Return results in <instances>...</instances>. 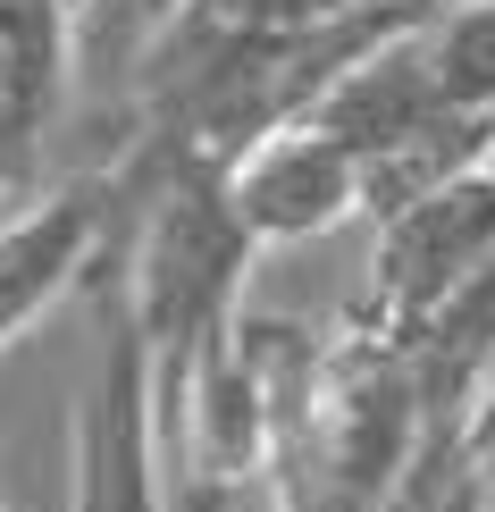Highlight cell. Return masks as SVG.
<instances>
[{
	"label": "cell",
	"mask_w": 495,
	"mask_h": 512,
	"mask_svg": "<svg viewBox=\"0 0 495 512\" xmlns=\"http://www.w3.org/2000/svg\"><path fill=\"white\" fill-rule=\"evenodd\" d=\"M93 303H101V361L68 412V512H168L152 437V361L110 286H93Z\"/></svg>",
	"instance_id": "cell-1"
},
{
	"label": "cell",
	"mask_w": 495,
	"mask_h": 512,
	"mask_svg": "<svg viewBox=\"0 0 495 512\" xmlns=\"http://www.w3.org/2000/svg\"><path fill=\"white\" fill-rule=\"evenodd\" d=\"M487 269H495V177L479 168V177L412 202L403 219L370 227V269H361L370 286H361L353 319L378 336H412L428 311H445Z\"/></svg>",
	"instance_id": "cell-2"
},
{
	"label": "cell",
	"mask_w": 495,
	"mask_h": 512,
	"mask_svg": "<svg viewBox=\"0 0 495 512\" xmlns=\"http://www.w3.org/2000/svg\"><path fill=\"white\" fill-rule=\"evenodd\" d=\"M227 202L252 244H319L344 219H361V168L336 135L294 118L227 160Z\"/></svg>",
	"instance_id": "cell-3"
},
{
	"label": "cell",
	"mask_w": 495,
	"mask_h": 512,
	"mask_svg": "<svg viewBox=\"0 0 495 512\" xmlns=\"http://www.w3.org/2000/svg\"><path fill=\"white\" fill-rule=\"evenodd\" d=\"M76 101L68 0H0V210L42 194V160Z\"/></svg>",
	"instance_id": "cell-4"
},
{
	"label": "cell",
	"mask_w": 495,
	"mask_h": 512,
	"mask_svg": "<svg viewBox=\"0 0 495 512\" xmlns=\"http://www.w3.org/2000/svg\"><path fill=\"white\" fill-rule=\"evenodd\" d=\"M101 236H110V185L68 177V185H42L34 202L0 210V353L34 328L59 294H76L101 261Z\"/></svg>",
	"instance_id": "cell-5"
},
{
	"label": "cell",
	"mask_w": 495,
	"mask_h": 512,
	"mask_svg": "<svg viewBox=\"0 0 495 512\" xmlns=\"http://www.w3.org/2000/svg\"><path fill=\"white\" fill-rule=\"evenodd\" d=\"M303 118L319 126V135H336L353 160H370V152H386V143L420 135L428 118H454L437 101L428 59H420V17H403V26H386L370 51H353V59H344V76L311 101Z\"/></svg>",
	"instance_id": "cell-6"
},
{
	"label": "cell",
	"mask_w": 495,
	"mask_h": 512,
	"mask_svg": "<svg viewBox=\"0 0 495 512\" xmlns=\"http://www.w3.org/2000/svg\"><path fill=\"white\" fill-rule=\"evenodd\" d=\"M361 0H185L177 26L152 42V68H193V59H227V51H277V42H311L336 17H353Z\"/></svg>",
	"instance_id": "cell-7"
},
{
	"label": "cell",
	"mask_w": 495,
	"mask_h": 512,
	"mask_svg": "<svg viewBox=\"0 0 495 512\" xmlns=\"http://www.w3.org/2000/svg\"><path fill=\"white\" fill-rule=\"evenodd\" d=\"M487 126L495 118H428L420 135H403V143H386V152L353 160L361 168V219L386 227V219H403L412 202L445 194V185H462V177H479V168H487Z\"/></svg>",
	"instance_id": "cell-8"
},
{
	"label": "cell",
	"mask_w": 495,
	"mask_h": 512,
	"mask_svg": "<svg viewBox=\"0 0 495 512\" xmlns=\"http://www.w3.org/2000/svg\"><path fill=\"white\" fill-rule=\"evenodd\" d=\"M420 59L454 118H495V0H454L420 17Z\"/></svg>",
	"instance_id": "cell-9"
},
{
	"label": "cell",
	"mask_w": 495,
	"mask_h": 512,
	"mask_svg": "<svg viewBox=\"0 0 495 512\" xmlns=\"http://www.w3.org/2000/svg\"><path fill=\"white\" fill-rule=\"evenodd\" d=\"M361 9H437V0H361Z\"/></svg>",
	"instance_id": "cell-10"
},
{
	"label": "cell",
	"mask_w": 495,
	"mask_h": 512,
	"mask_svg": "<svg viewBox=\"0 0 495 512\" xmlns=\"http://www.w3.org/2000/svg\"><path fill=\"white\" fill-rule=\"evenodd\" d=\"M479 479H487V487H495V445H487V454H479Z\"/></svg>",
	"instance_id": "cell-11"
},
{
	"label": "cell",
	"mask_w": 495,
	"mask_h": 512,
	"mask_svg": "<svg viewBox=\"0 0 495 512\" xmlns=\"http://www.w3.org/2000/svg\"><path fill=\"white\" fill-rule=\"evenodd\" d=\"M487 177H495V126H487Z\"/></svg>",
	"instance_id": "cell-12"
},
{
	"label": "cell",
	"mask_w": 495,
	"mask_h": 512,
	"mask_svg": "<svg viewBox=\"0 0 495 512\" xmlns=\"http://www.w3.org/2000/svg\"><path fill=\"white\" fill-rule=\"evenodd\" d=\"M76 9H84V0H68V17H76Z\"/></svg>",
	"instance_id": "cell-13"
},
{
	"label": "cell",
	"mask_w": 495,
	"mask_h": 512,
	"mask_svg": "<svg viewBox=\"0 0 495 512\" xmlns=\"http://www.w3.org/2000/svg\"><path fill=\"white\" fill-rule=\"evenodd\" d=\"M487 512H495V487H487Z\"/></svg>",
	"instance_id": "cell-14"
},
{
	"label": "cell",
	"mask_w": 495,
	"mask_h": 512,
	"mask_svg": "<svg viewBox=\"0 0 495 512\" xmlns=\"http://www.w3.org/2000/svg\"><path fill=\"white\" fill-rule=\"evenodd\" d=\"M437 9H454V0H437Z\"/></svg>",
	"instance_id": "cell-15"
}]
</instances>
